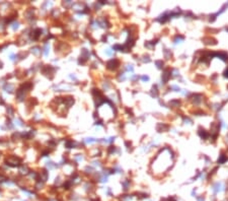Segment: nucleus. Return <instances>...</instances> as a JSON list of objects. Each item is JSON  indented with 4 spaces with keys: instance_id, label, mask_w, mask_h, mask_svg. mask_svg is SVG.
<instances>
[{
    "instance_id": "nucleus-1",
    "label": "nucleus",
    "mask_w": 228,
    "mask_h": 201,
    "mask_svg": "<svg viewBox=\"0 0 228 201\" xmlns=\"http://www.w3.org/2000/svg\"><path fill=\"white\" fill-rule=\"evenodd\" d=\"M142 79H143V80H148V77H147V76H143Z\"/></svg>"
}]
</instances>
